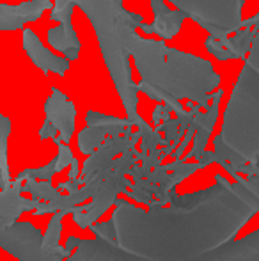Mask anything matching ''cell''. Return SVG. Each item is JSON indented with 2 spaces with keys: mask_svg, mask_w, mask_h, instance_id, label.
Returning <instances> with one entry per match:
<instances>
[{
  "mask_svg": "<svg viewBox=\"0 0 259 261\" xmlns=\"http://www.w3.org/2000/svg\"><path fill=\"white\" fill-rule=\"evenodd\" d=\"M151 2V9L155 13V21L149 25L142 23L138 29H142L148 34H158L162 39H172L174 36L180 32L181 25L185 21V13L180 9L169 11L163 0H149Z\"/></svg>",
  "mask_w": 259,
  "mask_h": 261,
  "instance_id": "cell-8",
  "label": "cell"
},
{
  "mask_svg": "<svg viewBox=\"0 0 259 261\" xmlns=\"http://www.w3.org/2000/svg\"><path fill=\"white\" fill-rule=\"evenodd\" d=\"M46 121L53 124L59 132V137H55V144L59 142H69L73 132H75V105L69 101V98L59 89L53 87L52 96L45 103Z\"/></svg>",
  "mask_w": 259,
  "mask_h": 261,
  "instance_id": "cell-5",
  "label": "cell"
},
{
  "mask_svg": "<svg viewBox=\"0 0 259 261\" xmlns=\"http://www.w3.org/2000/svg\"><path fill=\"white\" fill-rule=\"evenodd\" d=\"M256 32L257 31H254V27H242L236 31L235 38H224V39H218V41L231 54L233 59H243L250 50V45H252Z\"/></svg>",
  "mask_w": 259,
  "mask_h": 261,
  "instance_id": "cell-10",
  "label": "cell"
},
{
  "mask_svg": "<svg viewBox=\"0 0 259 261\" xmlns=\"http://www.w3.org/2000/svg\"><path fill=\"white\" fill-rule=\"evenodd\" d=\"M170 112H172V110H170V107H169V105L160 103V105L155 109V112H153V119H155V123H156V124H160V119H163V121L169 119V114H170Z\"/></svg>",
  "mask_w": 259,
  "mask_h": 261,
  "instance_id": "cell-13",
  "label": "cell"
},
{
  "mask_svg": "<svg viewBox=\"0 0 259 261\" xmlns=\"http://www.w3.org/2000/svg\"><path fill=\"white\" fill-rule=\"evenodd\" d=\"M48 43L55 50H61L69 62L75 61L80 54V39L71 23H61L48 31Z\"/></svg>",
  "mask_w": 259,
  "mask_h": 261,
  "instance_id": "cell-9",
  "label": "cell"
},
{
  "mask_svg": "<svg viewBox=\"0 0 259 261\" xmlns=\"http://www.w3.org/2000/svg\"><path fill=\"white\" fill-rule=\"evenodd\" d=\"M11 134V121L0 114V160L7 158V137Z\"/></svg>",
  "mask_w": 259,
  "mask_h": 261,
  "instance_id": "cell-12",
  "label": "cell"
},
{
  "mask_svg": "<svg viewBox=\"0 0 259 261\" xmlns=\"http://www.w3.org/2000/svg\"><path fill=\"white\" fill-rule=\"evenodd\" d=\"M75 6H78L93 23L105 64L123 100L128 119L138 128L144 121L137 112L138 89L137 84L131 80L130 54L125 48L123 34L128 27L137 31L142 25V16L126 11L123 7V0H55L50 18L59 23H71Z\"/></svg>",
  "mask_w": 259,
  "mask_h": 261,
  "instance_id": "cell-2",
  "label": "cell"
},
{
  "mask_svg": "<svg viewBox=\"0 0 259 261\" xmlns=\"http://www.w3.org/2000/svg\"><path fill=\"white\" fill-rule=\"evenodd\" d=\"M52 0H28L20 6L0 4V31L23 29L25 23L36 21L46 9H52Z\"/></svg>",
  "mask_w": 259,
  "mask_h": 261,
  "instance_id": "cell-6",
  "label": "cell"
},
{
  "mask_svg": "<svg viewBox=\"0 0 259 261\" xmlns=\"http://www.w3.org/2000/svg\"><path fill=\"white\" fill-rule=\"evenodd\" d=\"M23 48L28 57L32 59V62H34L39 69H43L45 73L53 71V73H57V75H64L69 69L68 59L57 57V55H53L48 48H45L41 39H39L31 29H23Z\"/></svg>",
  "mask_w": 259,
  "mask_h": 261,
  "instance_id": "cell-7",
  "label": "cell"
},
{
  "mask_svg": "<svg viewBox=\"0 0 259 261\" xmlns=\"http://www.w3.org/2000/svg\"><path fill=\"white\" fill-rule=\"evenodd\" d=\"M187 18L210 32L217 39L242 29V7L245 0H169Z\"/></svg>",
  "mask_w": 259,
  "mask_h": 261,
  "instance_id": "cell-4",
  "label": "cell"
},
{
  "mask_svg": "<svg viewBox=\"0 0 259 261\" xmlns=\"http://www.w3.org/2000/svg\"><path fill=\"white\" fill-rule=\"evenodd\" d=\"M204 45H206L208 52L213 55V57H217L218 61H229V59H233L231 54H229L227 50L220 45V41H218L217 38H213V36H208L206 41H204Z\"/></svg>",
  "mask_w": 259,
  "mask_h": 261,
  "instance_id": "cell-11",
  "label": "cell"
},
{
  "mask_svg": "<svg viewBox=\"0 0 259 261\" xmlns=\"http://www.w3.org/2000/svg\"><path fill=\"white\" fill-rule=\"evenodd\" d=\"M213 155L235 178L240 176L242 165L259 160V31L225 109L224 126L215 139Z\"/></svg>",
  "mask_w": 259,
  "mask_h": 261,
  "instance_id": "cell-3",
  "label": "cell"
},
{
  "mask_svg": "<svg viewBox=\"0 0 259 261\" xmlns=\"http://www.w3.org/2000/svg\"><path fill=\"white\" fill-rule=\"evenodd\" d=\"M242 27H259V13L256 14V16L249 18V20H243Z\"/></svg>",
  "mask_w": 259,
  "mask_h": 261,
  "instance_id": "cell-15",
  "label": "cell"
},
{
  "mask_svg": "<svg viewBox=\"0 0 259 261\" xmlns=\"http://www.w3.org/2000/svg\"><path fill=\"white\" fill-rule=\"evenodd\" d=\"M39 137L41 139H55L57 137V128L53 126L50 121H45V124L39 130Z\"/></svg>",
  "mask_w": 259,
  "mask_h": 261,
  "instance_id": "cell-14",
  "label": "cell"
},
{
  "mask_svg": "<svg viewBox=\"0 0 259 261\" xmlns=\"http://www.w3.org/2000/svg\"><path fill=\"white\" fill-rule=\"evenodd\" d=\"M123 43L140 73L137 89L148 98L170 107L176 114L183 112L180 100L194 101L203 109L211 100L210 93L218 89L220 76L215 73L210 61L195 55L167 48L163 41L144 39L128 27L123 34Z\"/></svg>",
  "mask_w": 259,
  "mask_h": 261,
  "instance_id": "cell-1",
  "label": "cell"
}]
</instances>
